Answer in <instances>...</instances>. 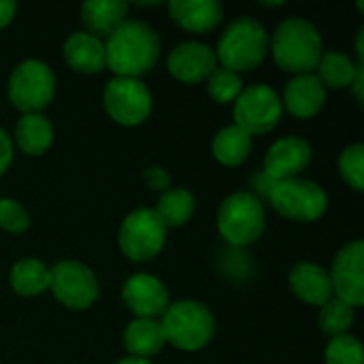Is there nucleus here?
Here are the masks:
<instances>
[{"instance_id":"f257e3e1","label":"nucleus","mask_w":364,"mask_h":364,"mask_svg":"<svg viewBox=\"0 0 364 364\" xmlns=\"http://www.w3.org/2000/svg\"><path fill=\"white\" fill-rule=\"evenodd\" d=\"M107 66L115 77L139 79L149 73L160 58V38L156 30L145 21L122 23L105 43Z\"/></svg>"},{"instance_id":"f03ea898","label":"nucleus","mask_w":364,"mask_h":364,"mask_svg":"<svg viewBox=\"0 0 364 364\" xmlns=\"http://www.w3.org/2000/svg\"><path fill=\"white\" fill-rule=\"evenodd\" d=\"M269 51L279 68L294 75H309L324 53L318 28L303 17L284 19L269 38Z\"/></svg>"},{"instance_id":"7ed1b4c3","label":"nucleus","mask_w":364,"mask_h":364,"mask_svg":"<svg viewBox=\"0 0 364 364\" xmlns=\"http://www.w3.org/2000/svg\"><path fill=\"white\" fill-rule=\"evenodd\" d=\"M269 53V34L260 21L254 17H237L228 23L218 41L215 58L222 68L232 73H245L258 68Z\"/></svg>"},{"instance_id":"20e7f679","label":"nucleus","mask_w":364,"mask_h":364,"mask_svg":"<svg viewBox=\"0 0 364 364\" xmlns=\"http://www.w3.org/2000/svg\"><path fill=\"white\" fill-rule=\"evenodd\" d=\"M160 326L166 343L183 352H196L211 341L215 320L203 303L177 301L162 314Z\"/></svg>"},{"instance_id":"39448f33","label":"nucleus","mask_w":364,"mask_h":364,"mask_svg":"<svg viewBox=\"0 0 364 364\" xmlns=\"http://www.w3.org/2000/svg\"><path fill=\"white\" fill-rule=\"evenodd\" d=\"M264 205L252 192H235L220 205L218 230L230 245H252L264 232Z\"/></svg>"},{"instance_id":"423d86ee","label":"nucleus","mask_w":364,"mask_h":364,"mask_svg":"<svg viewBox=\"0 0 364 364\" xmlns=\"http://www.w3.org/2000/svg\"><path fill=\"white\" fill-rule=\"evenodd\" d=\"M269 203L286 220L307 224L320 220L326 213L328 196L318 183L309 179L292 177V179L275 181L269 194Z\"/></svg>"},{"instance_id":"0eeeda50","label":"nucleus","mask_w":364,"mask_h":364,"mask_svg":"<svg viewBox=\"0 0 364 364\" xmlns=\"http://www.w3.org/2000/svg\"><path fill=\"white\" fill-rule=\"evenodd\" d=\"M55 75L41 60H26L17 64L9 79V100L11 105L28 113H41L53 98Z\"/></svg>"},{"instance_id":"6e6552de","label":"nucleus","mask_w":364,"mask_h":364,"mask_svg":"<svg viewBox=\"0 0 364 364\" xmlns=\"http://www.w3.org/2000/svg\"><path fill=\"white\" fill-rule=\"evenodd\" d=\"M284 113L279 94L264 83L243 87L235 100V126L245 130L250 136L271 132Z\"/></svg>"},{"instance_id":"1a4fd4ad","label":"nucleus","mask_w":364,"mask_h":364,"mask_svg":"<svg viewBox=\"0 0 364 364\" xmlns=\"http://www.w3.org/2000/svg\"><path fill=\"white\" fill-rule=\"evenodd\" d=\"M117 241L126 258L134 262H147L162 252L166 226L160 222L154 209H136L122 222Z\"/></svg>"},{"instance_id":"9d476101","label":"nucleus","mask_w":364,"mask_h":364,"mask_svg":"<svg viewBox=\"0 0 364 364\" xmlns=\"http://www.w3.org/2000/svg\"><path fill=\"white\" fill-rule=\"evenodd\" d=\"M49 290L64 307L83 311L98 299V279L85 264L64 260L49 269Z\"/></svg>"},{"instance_id":"9b49d317","label":"nucleus","mask_w":364,"mask_h":364,"mask_svg":"<svg viewBox=\"0 0 364 364\" xmlns=\"http://www.w3.org/2000/svg\"><path fill=\"white\" fill-rule=\"evenodd\" d=\"M102 102L109 117L122 126H139L151 113V94L139 79H111L105 87Z\"/></svg>"},{"instance_id":"f8f14e48","label":"nucleus","mask_w":364,"mask_h":364,"mask_svg":"<svg viewBox=\"0 0 364 364\" xmlns=\"http://www.w3.org/2000/svg\"><path fill=\"white\" fill-rule=\"evenodd\" d=\"M333 296L352 309L364 305V243L352 241L339 250L333 260V271L328 273Z\"/></svg>"},{"instance_id":"ddd939ff","label":"nucleus","mask_w":364,"mask_h":364,"mask_svg":"<svg viewBox=\"0 0 364 364\" xmlns=\"http://www.w3.org/2000/svg\"><path fill=\"white\" fill-rule=\"evenodd\" d=\"M122 301L136 318L143 320H156L171 305L166 286L158 277L147 273H136L126 279L122 288Z\"/></svg>"},{"instance_id":"4468645a","label":"nucleus","mask_w":364,"mask_h":364,"mask_svg":"<svg viewBox=\"0 0 364 364\" xmlns=\"http://www.w3.org/2000/svg\"><path fill=\"white\" fill-rule=\"evenodd\" d=\"M314 158L311 145L301 136H284L275 141L264 158V175L273 181H284L299 177Z\"/></svg>"},{"instance_id":"2eb2a0df","label":"nucleus","mask_w":364,"mask_h":364,"mask_svg":"<svg viewBox=\"0 0 364 364\" xmlns=\"http://www.w3.org/2000/svg\"><path fill=\"white\" fill-rule=\"evenodd\" d=\"M215 51L203 43H181L168 53V73L181 83H203L218 68Z\"/></svg>"},{"instance_id":"dca6fc26","label":"nucleus","mask_w":364,"mask_h":364,"mask_svg":"<svg viewBox=\"0 0 364 364\" xmlns=\"http://www.w3.org/2000/svg\"><path fill=\"white\" fill-rule=\"evenodd\" d=\"M326 102V87L320 83V79L309 73V75H296L284 90V100L286 109L301 119H309L320 113V109Z\"/></svg>"},{"instance_id":"f3484780","label":"nucleus","mask_w":364,"mask_h":364,"mask_svg":"<svg viewBox=\"0 0 364 364\" xmlns=\"http://www.w3.org/2000/svg\"><path fill=\"white\" fill-rule=\"evenodd\" d=\"M171 19L188 32H209L220 26L224 9L218 0H171Z\"/></svg>"},{"instance_id":"a211bd4d","label":"nucleus","mask_w":364,"mask_h":364,"mask_svg":"<svg viewBox=\"0 0 364 364\" xmlns=\"http://www.w3.org/2000/svg\"><path fill=\"white\" fill-rule=\"evenodd\" d=\"M64 60L66 64L83 75H96L107 68L105 43L87 32H75L64 43Z\"/></svg>"},{"instance_id":"6ab92c4d","label":"nucleus","mask_w":364,"mask_h":364,"mask_svg":"<svg viewBox=\"0 0 364 364\" xmlns=\"http://www.w3.org/2000/svg\"><path fill=\"white\" fill-rule=\"evenodd\" d=\"M290 288L307 305L322 307L333 299V286L328 273L311 262H299L296 267H292Z\"/></svg>"},{"instance_id":"aec40b11","label":"nucleus","mask_w":364,"mask_h":364,"mask_svg":"<svg viewBox=\"0 0 364 364\" xmlns=\"http://www.w3.org/2000/svg\"><path fill=\"white\" fill-rule=\"evenodd\" d=\"M128 17V2L122 0H87L81 6V21L85 32L102 38L111 36Z\"/></svg>"},{"instance_id":"412c9836","label":"nucleus","mask_w":364,"mask_h":364,"mask_svg":"<svg viewBox=\"0 0 364 364\" xmlns=\"http://www.w3.org/2000/svg\"><path fill=\"white\" fill-rule=\"evenodd\" d=\"M164 346H166V339H164L160 322L156 320L136 318L124 331V348L134 358L147 360L149 356H156Z\"/></svg>"},{"instance_id":"4be33fe9","label":"nucleus","mask_w":364,"mask_h":364,"mask_svg":"<svg viewBox=\"0 0 364 364\" xmlns=\"http://www.w3.org/2000/svg\"><path fill=\"white\" fill-rule=\"evenodd\" d=\"M15 143L28 156L45 154L53 143V126L43 113L21 115L15 128Z\"/></svg>"},{"instance_id":"5701e85b","label":"nucleus","mask_w":364,"mask_h":364,"mask_svg":"<svg viewBox=\"0 0 364 364\" xmlns=\"http://www.w3.org/2000/svg\"><path fill=\"white\" fill-rule=\"evenodd\" d=\"M211 151L220 164L239 166L247 160V156L252 151V136L235 124L226 126L213 136Z\"/></svg>"},{"instance_id":"b1692460","label":"nucleus","mask_w":364,"mask_h":364,"mask_svg":"<svg viewBox=\"0 0 364 364\" xmlns=\"http://www.w3.org/2000/svg\"><path fill=\"white\" fill-rule=\"evenodd\" d=\"M194 209H196V200H194V194L190 190L168 188L166 192L160 194L154 211L168 230V228H177V226L188 224L190 218L194 215Z\"/></svg>"},{"instance_id":"393cba45","label":"nucleus","mask_w":364,"mask_h":364,"mask_svg":"<svg viewBox=\"0 0 364 364\" xmlns=\"http://www.w3.org/2000/svg\"><path fill=\"white\" fill-rule=\"evenodd\" d=\"M11 288L19 296H38L49 290V269L34 258H23L11 269Z\"/></svg>"},{"instance_id":"a878e982","label":"nucleus","mask_w":364,"mask_h":364,"mask_svg":"<svg viewBox=\"0 0 364 364\" xmlns=\"http://www.w3.org/2000/svg\"><path fill=\"white\" fill-rule=\"evenodd\" d=\"M318 79L324 87L331 90H343L350 87L356 75L358 64L352 62V58H348L341 51H326L322 53L320 62H318Z\"/></svg>"},{"instance_id":"bb28decb","label":"nucleus","mask_w":364,"mask_h":364,"mask_svg":"<svg viewBox=\"0 0 364 364\" xmlns=\"http://www.w3.org/2000/svg\"><path fill=\"white\" fill-rule=\"evenodd\" d=\"M352 324H354V309L350 305L341 303L335 296L328 303L322 305V309H320V328L328 337L335 339V337L348 335Z\"/></svg>"},{"instance_id":"cd10ccee","label":"nucleus","mask_w":364,"mask_h":364,"mask_svg":"<svg viewBox=\"0 0 364 364\" xmlns=\"http://www.w3.org/2000/svg\"><path fill=\"white\" fill-rule=\"evenodd\" d=\"M207 92L215 102L228 105V102H235L239 94L243 92V81L237 73L228 68H215L207 77Z\"/></svg>"},{"instance_id":"c85d7f7f","label":"nucleus","mask_w":364,"mask_h":364,"mask_svg":"<svg viewBox=\"0 0 364 364\" xmlns=\"http://www.w3.org/2000/svg\"><path fill=\"white\" fill-rule=\"evenodd\" d=\"M326 364H364L363 343L352 335L331 339L324 352Z\"/></svg>"},{"instance_id":"c756f323","label":"nucleus","mask_w":364,"mask_h":364,"mask_svg":"<svg viewBox=\"0 0 364 364\" xmlns=\"http://www.w3.org/2000/svg\"><path fill=\"white\" fill-rule=\"evenodd\" d=\"M339 173L343 177V181L356 190L363 192L364 188V145L356 143L350 145L348 149H343L341 158H339Z\"/></svg>"},{"instance_id":"7c9ffc66","label":"nucleus","mask_w":364,"mask_h":364,"mask_svg":"<svg viewBox=\"0 0 364 364\" xmlns=\"http://www.w3.org/2000/svg\"><path fill=\"white\" fill-rule=\"evenodd\" d=\"M30 226L28 211L13 198H0V228L6 232H23Z\"/></svg>"},{"instance_id":"2f4dec72","label":"nucleus","mask_w":364,"mask_h":364,"mask_svg":"<svg viewBox=\"0 0 364 364\" xmlns=\"http://www.w3.org/2000/svg\"><path fill=\"white\" fill-rule=\"evenodd\" d=\"M143 179H145V183H147L149 190L160 192V194L171 188V175L162 166H149V168H145Z\"/></svg>"},{"instance_id":"473e14b6","label":"nucleus","mask_w":364,"mask_h":364,"mask_svg":"<svg viewBox=\"0 0 364 364\" xmlns=\"http://www.w3.org/2000/svg\"><path fill=\"white\" fill-rule=\"evenodd\" d=\"M13 160V141L11 136L0 128V177L6 173V168L11 166Z\"/></svg>"},{"instance_id":"72a5a7b5","label":"nucleus","mask_w":364,"mask_h":364,"mask_svg":"<svg viewBox=\"0 0 364 364\" xmlns=\"http://www.w3.org/2000/svg\"><path fill=\"white\" fill-rule=\"evenodd\" d=\"M252 183H254V190H256V194H254V196L264 194L267 198H269V194H271V190H273V186H275V181H273L271 177H267L262 171L252 179Z\"/></svg>"},{"instance_id":"f704fd0d","label":"nucleus","mask_w":364,"mask_h":364,"mask_svg":"<svg viewBox=\"0 0 364 364\" xmlns=\"http://www.w3.org/2000/svg\"><path fill=\"white\" fill-rule=\"evenodd\" d=\"M15 11H17V4L13 0H2L0 2V28L9 26L15 17Z\"/></svg>"},{"instance_id":"c9c22d12","label":"nucleus","mask_w":364,"mask_h":364,"mask_svg":"<svg viewBox=\"0 0 364 364\" xmlns=\"http://www.w3.org/2000/svg\"><path fill=\"white\" fill-rule=\"evenodd\" d=\"M352 90H354V96H356V100L358 102H363L364 100V70H363V64L358 62V68H356V75H354V81H352V85H350Z\"/></svg>"},{"instance_id":"e433bc0d","label":"nucleus","mask_w":364,"mask_h":364,"mask_svg":"<svg viewBox=\"0 0 364 364\" xmlns=\"http://www.w3.org/2000/svg\"><path fill=\"white\" fill-rule=\"evenodd\" d=\"M117 364H151V363H149V360H145V358H134V356H130V358L119 360Z\"/></svg>"}]
</instances>
